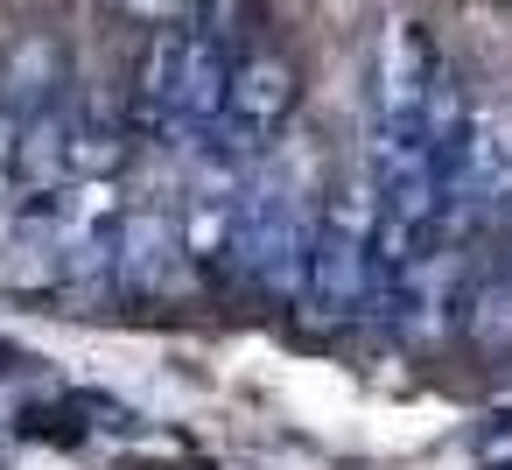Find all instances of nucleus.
Listing matches in <instances>:
<instances>
[{
    "label": "nucleus",
    "mask_w": 512,
    "mask_h": 470,
    "mask_svg": "<svg viewBox=\"0 0 512 470\" xmlns=\"http://www.w3.org/2000/svg\"><path fill=\"white\" fill-rule=\"evenodd\" d=\"M288 99H295V78H288L281 57H239L232 78H225V113L218 120H232L239 134H274Z\"/></svg>",
    "instance_id": "f257e3e1"
}]
</instances>
